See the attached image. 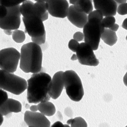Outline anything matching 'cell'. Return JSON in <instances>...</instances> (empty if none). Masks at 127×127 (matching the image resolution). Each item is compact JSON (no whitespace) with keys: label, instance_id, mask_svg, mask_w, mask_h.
I'll use <instances>...</instances> for the list:
<instances>
[{"label":"cell","instance_id":"6da1fadb","mask_svg":"<svg viewBox=\"0 0 127 127\" xmlns=\"http://www.w3.org/2000/svg\"><path fill=\"white\" fill-rule=\"evenodd\" d=\"M51 79L50 76L44 72L33 74L27 81L28 102L37 104L49 101L51 97L48 92Z\"/></svg>","mask_w":127,"mask_h":127},{"label":"cell","instance_id":"7a4b0ae2","mask_svg":"<svg viewBox=\"0 0 127 127\" xmlns=\"http://www.w3.org/2000/svg\"><path fill=\"white\" fill-rule=\"evenodd\" d=\"M20 68L25 73H40L42 70V51L34 42L24 44L21 48Z\"/></svg>","mask_w":127,"mask_h":127},{"label":"cell","instance_id":"3957f363","mask_svg":"<svg viewBox=\"0 0 127 127\" xmlns=\"http://www.w3.org/2000/svg\"><path fill=\"white\" fill-rule=\"evenodd\" d=\"M0 88L14 95H19L27 89L28 82L23 78L1 70Z\"/></svg>","mask_w":127,"mask_h":127},{"label":"cell","instance_id":"277c9868","mask_svg":"<svg viewBox=\"0 0 127 127\" xmlns=\"http://www.w3.org/2000/svg\"><path fill=\"white\" fill-rule=\"evenodd\" d=\"M63 79L66 93L70 99L73 101H80L83 97L84 91L77 74L73 70L66 71L64 73Z\"/></svg>","mask_w":127,"mask_h":127},{"label":"cell","instance_id":"5b68a950","mask_svg":"<svg viewBox=\"0 0 127 127\" xmlns=\"http://www.w3.org/2000/svg\"><path fill=\"white\" fill-rule=\"evenodd\" d=\"M83 29L85 43L88 44L93 50H97L105 29L102 25V21L96 18L90 19Z\"/></svg>","mask_w":127,"mask_h":127},{"label":"cell","instance_id":"8992f818","mask_svg":"<svg viewBox=\"0 0 127 127\" xmlns=\"http://www.w3.org/2000/svg\"><path fill=\"white\" fill-rule=\"evenodd\" d=\"M20 54L14 48L3 49L0 51V68L11 73L16 70L20 59Z\"/></svg>","mask_w":127,"mask_h":127},{"label":"cell","instance_id":"52a82bcc","mask_svg":"<svg viewBox=\"0 0 127 127\" xmlns=\"http://www.w3.org/2000/svg\"><path fill=\"white\" fill-rule=\"evenodd\" d=\"M20 5L8 7L7 16L0 19V28L4 30H17L21 23Z\"/></svg>","mask_w":127,"mask_h":127},{"label":"cell","instance_id":"ba28073f","mask_svg":"<svg viewBox=\"0 0 127 127\" xmlns=\"http://www.w3.org/2000/svg\"><path fill=\"white\" fill-rule=\"evenodd\" d=\"M25 27V32L32 38H37L46 34L44 26L40 17L32 15L28 17H23Z\"/></svg>","mask_w":127,"mask_h":127},{"label":"cell","instance_id":"9c48e42d","mask_svg":"<svg viewBox=\"0 0 127 127\" xmlns=\"http://www.w3.org/2000/svg\"><path fill=\"white\" fill-rule=\"evenodd\" d=\"M76 55L79 62L83 65L97 66L99 65V61L96 58L92 47L85 42L79 44Z\"/></svg>","mask_w":127,"mask_h":127},{"label":"cell","instance_id":"30bf717a","mask_svg":"<svg viewBox=\"0 0 127 127\" xmlns=\"http://www.w3.org/2000/svg\"><path fill=\"white\" fill-rule=\"evenodd\" d=\"M48 4V12L52 16L64 18L67 16L69 5L66 0L62 1H52L47 0Z\"/></svg>","mask_w":127,"mask_h":127},{"label":"cell","instance_id":"8fae6325","mask_svg":"<svg viewBox=\"0 0 127 127\" xmlns=\"http://www.w3.org/2000/svg\"><path fill=\"white\" fill-rule=\"evenodd\" d=\"M24 121L29 127H50V122L42 113L31 111L25 113Z\"/></svg>","mask_w":127,"mask_h":127},{"label":"cell","instance_id":"7c38bea8","mask_svg":"<svg viewBox=\"0 0 127 127\" xmlns=\"http://www.w3.org/2000/svg\"><path fill=\"white\" fill-rule=\"evenodd\" d=\"M64 72L59 71L53 76L50 84L48 94L53 99H58L64 88L63 74Z\"/></svg>","mask_w":127,"mask_h":127},{"label":"cell","instance_id":"4fadbf2b","mask_svg":"<svg viewBox=\"0 0 127 127\" xmlns=\"http://www.w3.org/2000/svg\"><path fill=\"white\" fill-rule=\"evenodd\" d=\"M95 8L100 11L105 17L114 16L118 9V4L115 1H101L94 0Z\"/></svg>","mask_w":127,"mask_h":127},{"label":"cell","instance_id":"5bb4252c","mask_svg":"<svg viewBox=\"0 0 127 127\" xmlns=\"http://www.w3.org/2000/svg\"><path fill=\"white\" fill-rule=\"evenodd\" d=\"M67 17L73 25L79 28H83L88 22V15L85 13L77 11L74 5L69 7Z\"/></svg>","mask_w":127,"mask_h":127},{"label":"cell","instance_id":"9a60e30c","mask_svg":"<svg viewBox=\"0 0 127 127\" xmlns=\"http://www.w3.org/2000/svg\"><path fill=\"white\" fill-rule=\"evenodd\" d=\"M22 104L17 100L9 98L5 101L0 106V113L1 114L7 115L11 113H18L22 111Z\"/></svg>","mask_w":127,"mask_h":127},{"label":"cell","instance_id":"2e32d148","mask_svg":"<svg viewBox=\"0 0 127 127\" xmlns=\"http://www.w3.org/2000/svg\"><path fill=\"white\" fill-rule=\"evenodd\" d=\"M70 3L74 5L77 11L84 12L87 14H89L93 10L92 2L90 0H83V1L70 0Z\"/></svg>","mask_w":127,"mask_h":127},{"label":"cell","instance_id":"e0dca14e","mask_svg":"<svg viewBox=\"0 0 127 127\" xmlns=\"http://www.w3.org/2000/svg\"><path fill=\"white\" fill-rule=\"evenodd\" d=\"M32 9V15H35L41 18L46 12L48 11V6L46 1H35Z\"/></svg>","mask_w":127,"mask_h":127},{"label":"cell","instance_id":"ac0fdd59","mask_svg":"<svg viewBox=\"0 0 127 127\" xmlns=\"http://www.w3.org/2000/svg\"><path fill=\"white\" fill-rule=\"evenodd\" d=\"M38 110L45 116H52L56 111L55 106L49 101L41 102L38 104Z\"/></svg>","mask_w":127,"mask_h":127},{"label":"cell","instance_id":"d6986e66","mask_svg":"<svg viewBox=\"0 0 127 127\" xmlns=\"http://www.w3.org/2000/svg\"><path fill=\"white\" fill-rule=\"evenodd\" d=\"M101 38L106 44L109 46L114 45L118 40V37L115 32L106 28L104 29Z\"/></svg>","mask_w":127,"mask_h":127},{"label":"cell","instance_id":"ffe728a7","mask_svg":"<svg viewBox=\"0 0 127 127\" xmlns=\"http://www.w3.org/2000/svg\"><path fill=\"white\" fill-rule=\"evenodd\" d=\"M34 3L31 1H25L20 5V11L24 17L32 16V9Z\"/></svg>","mask_w":127,"mask_h":127},{"label":"cell","instance_id":"44dd1931","mask_svg":"<svg viewBox=\"0 0 127 127\" xmlns=\"http://www.w3.org/2000/svg\"><path fill=\"white\" fill-rule=\"evenodd\" d=\"M67 124L70 125L71 127H88L87 122L81 117H77L69 120Z\"/></svg>","mask_w":127,"mask_h":127},{"label":"cell","instance_id":"7402d4cb","mask_svg":"<svg viewBox=\"0 0 127 127\" xmlns=\"http://www.w3.org/2000/svg\"><path fill=\"white\" fill-rule=\"evenodd\" d=\"M12 35L13 40L18 43H23L26 39L25 33L23 31L15 30L13 32Z\"/></svg>","mask_w":127,"mask_h":127},{"label":"cell","instance_id":"603a6c76","mask_svg":"<svg viewBox=\"0 0 127 127\" xmlns=\"http://www.w3.org/2000/svg\"><path fill=\"white\" fill-rule=\"evenodd\" d=\"M115 24V19L114 16L105 17L102 20V25L104 29H109Z\"/></svg>","mask_w":127,"mask_h":127},{"label":"cell","instance_id":"cb8c5ba5","mask_svg":"<svg viewBox=\"0 0 127 127\" xmlns=\"http://www.w3.org/2000/svg\"><path fill=\"white\" fill-rule=\"evenodd\" d=\"M25 0H1V5H3L7 8L8 7H12L16 6L18 5H20V3H23Z\"/></svg>","mask_w":127,"mask_h":127},{"label":"cell","instance_id":"d4e9b609","mask_svg":"<svg viewBox=\"0 0 127 127\" xmlns=\"http://www.w3.org/2000/svg\"><path fill=\"white\" fill-rule=\"evenodd\" d=\"M93 18L98 19L102 21L103 19V14L99 10H96L95 11H93L88 15V20Z\"/></svg>","mask_w":127,"mask_h":127},{"label":"cell","instance_id":"484cf974","mask_svg":"<svg viewBox=\"0 0 127 127\" xmlns=\"http://www.w3.org/2000/svg\"><path fill=\"white\" fill-rule=\"evenodd\" d=\"M79 44H80L78 43V41L75 40L74 39H71L69 42L68 47L71 50L74 52H76L77 49L79 46Z\"/></svg>","mask_w":127,"mask_h":127},{"label":"cell","instance_id":"4316f807","mask_svg":"<svg viewBox=\"0 0 127 127\" xmlns=\"http://www.w3.org/2000/svg\"><path fill=\"white\" fill-rule=\"evenodd\" d=\"M117 12L121 15L127 14V3L120 5L118 7Z\"/></svg>","mask_w":127,"mask_h":127},{"label":"cell","instance_id":"83f0119b","mask_svg":"<svg viewBox=\"0 0 127 127\" xmlns=\"http://www.w3.org/2000/svg\"><path fill=\"white\" fill-rule=\"evenodd\" d=\"M32 42L37 44V45H42L45 43L46 40V34L43 36L37 37V38H31Z\"/></svg>","mask_w":127,"mask_h":127},{"label":"cell","instance_id":"f1b7e54d","mask_svg":"<svg viewBox=\"0 0 127 127\" xmlns=\"http://www.w3.org/2000/svg\"><path fill=\"white\" fill-rule=\"evenodd\" d=\"M84 38L83 33L82 32H77L75 33L74 35H73V39H74L75 40L80 42L82 41Z\"/></svg>","mask_w":127,"mask_h":127},{"label":"cell","instance_id":"f546056e","mask_svg":"<svg viewBox=\"0 0 127 127\" xmlns=\"http://www.w3.org/2000/svg\"><path fill=\"white\" fill-rule=\"evenodd\" d=\"M8 13V10L7 7L1 5L0 6V17L1 18H3L5 17Z\"/></svg>","mask_w":127,"mask_h":127},{"label":"cell","instance_id":"4dcf8cb0","mask_svg":"<svg viewBox=\"0 0 127 127\" xmlns=\"http://www.w3.org/2000/svg\"><path fill=\"white\" fill-rule=\"evenodd\" d=\"M0 96H1V100H0V102H1V104H2L3 103H4L5 101H6L8 98V95L6 92L4 91L2 89H1L0 90Z\"/></svg>","mask_w":127,"mask_h":127},{"label":"cell","instance_id":"1f68e13d","mask_svg":"<svg viewBox=\"0 0 127 127\" xmlns=\"http://www.w3.org/2000/svg\"><path fill=\"white\" fill-rule=\"evenodd\" d=\"M50 127H64V125H63L61 122L58 121L55 123Z\"/></svg>","mask_w":127,"mask_h":127},{"label":"cell","instance_id":"d6a6232c","mask_svg":"<svg viewBox=\"0 0 127 127\" xmlns=\"http://www.w3.org/2000/svg\"><path fill=\"white\" fill-rule=\"evenodd\" d=\"M119 26L118 25V24H115L114 25H113L111 28H110L109 29H110L111 31H113L114 32H116L118 31V30L119 29Z\"/></svg>","mask_w":127,"mask_h":127},{"label":"cell","instance_id":"836d02e7","mask_svg":"<svg viewBox=\"0 0 127 127\" xmlns=\"http://www.w3.org/2000/svg\"><path fill=\"white\" fill-rule=\"evenodd\" d=\"M31 111L32 112H37L38 110V105H32L31 106L30 108Z\"/></svg>","mask_w":127,"mask_h":127},{"label":"cell","instance_id":"e575fe53","mask_svg":"<svg viewBox=\"0 0 127 127\" xmlns=\"http://www.w3.org/2000/svg\"><path fill=\"white\" fill-rule=\"evenodd\" d=\"M48 14H49V13L48 12H46L43 15H42V17H41V19L43 21V22H44V21H45L48 18Z\"/></svg>","mask_w":127,"mask_h":127},{"label":"cell","instance_id":"d590c367","mask_svg":"<svg viewBox=\"0 0 127 127\" xmlns=\"http://www.w3.org/2000/svg\"><path fill=\"white\" fill-rule=\"evenodd\" d=\"M122 27L127 30V18H126L122 24Z\"/></svg>","mask_w":127,"mask_h":127},{"label":"cell","instance_id":"8d00e7d4","mask_svg":"<svg viewBox=\"0 0 127 127\" xmlns=\"http://www.w3.org/2000/svg\"><path fill=\"white\" fill-rule=\"evenodd\" d=\"M123 81H124V83L125 84V85L127 87V72L126 73V74L125 75L124 77V79H123Z\"/></svg>","mask_w":127,"mask_h":127},{"label":"cell","instance_id":"74e56055","mask_svg":"<svg viewBox=\"0 0 127 127\" xmlns=\"http://www.w3.org/2000/svg\"><path fill=\"white\" fill-rule=\"evenodd\" d=\"M4 32L6 34L8 35H11L13 33V32L11 30H4Z\"/></svg>","mask_w":127,"mask_h":127},{"label":"cell","instance_id":"f35d334b","mask_svg":"<svg viewBox=\"0 0 127 127\" xmlns=\"http://www.w3.org/2000/svg\"><path fill=\"white\" fill-rule=\"evenodd\" d=\"M71 60L72 61H76V60H78L76 54H73V56H72L71 58Z\"/></svg>","mask_w":127,"mask_h":127},{"label":"cell","instance_id":"ab89813d","mask_svg":"<svg viewBox=\"0 0 127 127\" xmlns=\"http://www.w3.org/2000/svg\"><path fill=\"white\" fill-rule=\"evenodd\" d=\"M115 1L116 2V3H119L121 5V4H122L126 3L127 1Z\"/></svg>","mask_w":127,"mask_h":127},{"label":"cell","instance_id":"60d3db41","mask_svg":"<svg viewBox=\"0 0 127 127\" xmlns=\"http://www.w3.org/2000/svg\"><path fill=\"white\" fill-rule=\"evenodd\" d=\"M1 115V125L2 124V123L3 122V115H2V114H0Z\"/></svg>","mask_w":127,"mask_h":127},{"label":"cell","instance_id":"b9f144b4","mask_svg":"<svg viewBox=\"0 0 127 127\" xmlns=\"http://www.w3.org/2000/svg\"><path fill=\"white\" fill-rule=\"evenodd\" d=\"M64 127H70L69 126V125L65 124V125H64Z\"/></svg>","mask_w":127,"mask_h":127},{"label":"cell","instance_id":"7bdbcfd3","mask_svg":"<svg viewBox=\"0 0 127 127\" xmlns=\"http://www.w3.org/2000/svg\"><path fill=\"white\" fill-rule=\"evenodd\" d=\"M126 40H127V37H126Z\"/></svg>","mask_w":127,"mask_h":127},{"label":"cell","instance_id":"ee69618b","mask_svg":"<svg viewBox=\"0 0 127 127\" xmlns=\"http://www.w3.org/2000/svg\"></svg>","mask_w":127,"mask_h":127},{"label":"cell","instance_id":"f6af8a7d","mask_svg":"<svg viewBox=\"0 0 127 127\" xmlns=\"http://www.w3.org/2000/svg\"><path fill=\"white\" fill-rule=\"evenodd\" d=\"M126 127H127V126H126Z\"/></svg>","mask_w":127,"mask_h":127}]
</instances>
